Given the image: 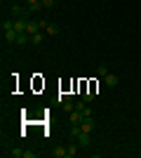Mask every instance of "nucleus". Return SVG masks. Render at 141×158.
I'll list each match as a JSON object with an SVG mask.
<instances>
[{
    "mask_svg": "<svg viewBox=\"0 0 141 158\" xmlns=\"http://www.w3.org/2000/svg\"><path fill=\"white\" fill-rule=\"evenodd\" d=\"M31 43H33V45H40V43H42V33L40 31L33 33V35H31Z\"/></svg>",
    "mask_w": 141,
    "mask_h": 158,
    "instance_id": "obj_13",
    "label": "nucleus"
},
{
    "mask_svg": "<svg viewBox=\"0 0 141 158\" xmlns=\"http://www.w3.org/2000/svg\"><path fill=\"white\" fill-rule=\"evenodd\" d=\"M10 156H14V158H21V156H24V149H12V151H10Z\"/></svg>",
    "mask_w": 141,
    "mask_h": 158,
    "instance_id": "obj_16",
    "label": "nucleus"
},
{
    "mask_svg": "<svg viewBox=\"0 0 141 158\" xmlns=\"http://www.w3.org/2000/svg\"><path fill=\"white\" fill-rule=\"evenodd\" d=\"M80 132H82V127L78 125V123H73V127H71V132H68V135H71V139H75L78 135H80Z\"/></svg>",
    "mask_w": 141,
    "mask_h": 158,
    "instance_id": "obj_11",
    "label": "nucleus"
},
{
    "mask_svg": "<svg viewBox=\"0 0 141 158\" xmlns=\"http://www.w3.org/2000/svg\"><path fill=\"white\" fill-rule=\"evenodd\" d=\"M61 106H64V111H68V113H71V111H73V109H75V104H73V102H71V99H64V102H61Z\"/></svg>",
    "mask_w": 141,
    "mask_h": 158,
    "instance_id": "obj_10",
    "label": "nucleus"
},
{
    "mask_svg": "<svg viewBox=\"0 0 141 158\" xmlns=\"http://www.w3.org/2000/svg\"><path fill=\"white\" fill-rule=\"evenodd\" d=\"M10 28H14V21L5 19V21H2V31H10Z\"/></svg>",
    "mask_w": 141,
    "mask_h": 158,
    "instance_id": "obj_15",
    "label": "nucleus"
},
{
    "mask_svg": "<svg viewBox=\"0 0 141 158\" xmlns=\"http://www.w3.org/2000/svg\"><path fill=\"white\" fill-rule=\"evenodd\" d=\"M104 80H106V85H108V87H115V85H118V76H113V73L104 76Z\"/></svg>",
    "mask_w": 141,
    "mask_h": 158,
    "instance_id": "obj_9",
    "label": "nucleus"
},
{
    "mask_svg": "<svg viewBox=\"0 0 141 158\" xmlns=\"http://www.w3.org/2000/svg\"><path fill=\"white\" fill-rule=\"evenodd\" d=\"M35 156H38L35 151H24V158H35Z\"/></svg>",
    "mask_w": 141,
    "mask_h": 158,
    "instance_id": "obj_19",
    "label": "nucleus"
},
{
    "mask_svg": "<svg viewBox=\"0 0 141 158\" xmlns=\"http://www.w3.org/2000/svg\"><path fill=\"white\" fill-rule=\"evenodd\" d=\"M82 99H85V102H92L94 94H92V92H85V94H82Z\"/></svg>",
    "mask_w": 141,
    "mask_h": 158,
    "instance_id": "obj_18",
    "label": "nucleus"
},
{
    "mask_svg": "<svg viewBox=\"0 0 141 158\" xmlns=\"http://www.w3.org/2000/svg\"><path fill=\"white\" fill-rule=\"evenodd\" d=\"M75 142L82 146V149H87L89 144H92V137H89V132H80L78 137H75Z\"/></svg>",
    "mask_w": 141,
    "mask_h": 158,
    "instance_id": "obj_2",
    "label": "nucleus"
},
{
    "mask_svg": "<svg viewBox=\"0 0 141 158\" xmlns=\"http://www.w3.org/2000/svg\"><path fill=\"white\" fill-rule=\"evenodd\" d=\"M80 127H82V132H89V135H92V130H94V118H92V116H85V118H82V123H80Z\"/></svg>",
    "mask_w": 141,
    "mask_h": 158,
    "instance_id": "obj_3",
    "label": "nucleus"
},
{
    "mask_svg": "<svg viewBox=\"0 0 141 158\" xmlns=\"http://www.w3.org/2000/svg\"><path fill=\"white\" fill-rule=\"evenodd\" d=\"M42 2V7H45V10H52L54 5H57V0H40Z\"/></svg>",
    "mask_w": 141,
    "mask_h": 158,
    "instance_id": "obj_14",
    "label": "nucleus"
},
{
    "mask_svg": "<svg viewBox=\"0 0 141 158\" xmlns=\"http://www.w3.org/2000/svg\"><path fill=\"white\" fill-rule=\"evenodd\" d=\"M45 31L49 33V35H57V33H59V26H57V24H47Z\"/></svg>",
    "mask_w": 141,
    "mask_h": 158,
    "instance_id": "obj_12",
    "label": "nucleus"
},
{
    "mask_svg": "<svg viewBox=\"0 0 141 158\" xmlns=\"http://www.w3.org/2000/svg\"><path fill=\"white\" fill-rule=\"evenodd\" d=\"M66 151H68V158H73L75 153L80 151V144H78V142H73V144H68V146H66Z\"/></svg>",
    "mask_w": 141,
    "mask_h": 158,
    "instance_id": "obj_8",
    "label": "nucleus"
},
{
    "mask_svg": "<svg viewBox=\"0 0 141 158\" xmlns=\"http://www.w3.org/2000/svg\"><path fill=\"white\" fill-rule=\"evenodd\" d=\"M2 35H5V43H17V38H19V31L10 28V31H2Z\"/></svg>",
    "mask_w": 141,
    "mask_h": 158,
    "instance_id": "obj_5",
    "label": "nucleus"
},
{
    "mask_svg": "<svg viewBox=\"0 0 141 158\" xmlns=\"http://www.w3.org/2000/svg\"><path fill=\"white\" fill-rule=\"evenodd\" d=\"M52 156L54 158H68V151H66V146H57L52 151Z\"/></svg>",
    "mask_w": 141,
    "mask_h": 158,
    "instance_id": "obj_7",
    "label": "nucleus"
},
{
    "mask_svg": "<svg viewBox=\"0 0 141 158\" xmlns=\"http://www.w3.org/2000/svg\"><path fill=\"white\" fill-rule=\"evenodd\" d=\"M26 26H28V21L24 19V17L14 19V31H19V33H26Z\"/></svg>",
    "mask_w": 141,
    "mask_h": 158,
    "instance_id": "obj_4",
    "label": "nucleus"
},
{
    "mask_svg": "<svg viewBox=\"0 0 141 158\" xmlns=\"http://www.w3.org/2000/svg\"><path fill=\"white\" fill-rule=\"evenodd\" d=\"M10 12H12V17H17V19H19V17H24V19H26L28 14H31V10H28V5H26V7L12 5V7H10Z\"/></svg>",
    "mask_w": 141,
    "mask_h": 158,
    "instance_id": "obj_1",
    "label": "nucleus"
},
{
    "mask_svg": "<svg viewBox=\"0 0 141 158\" xmlns=\"http://www.w3.org/2000/svg\"><path fill=\"white\" fill-rule=\"evenodd\" d=\"M28 43H31V35H28V33H19V38H17V43H14V45L24 47V45H28Z\"/></svg>",
    "mask_w": 141,
    "mask_h": 158,
    "instance_id": "obj_6",
    "label": "nucleus"
},
{
    "mask_svg": "<svg viewBox=\"0 0 141 158\" xmlns=\"http://www.w3.org/2000/svg\"><path fill=\"white\" fill-rule=\"evenodd\" d=\"M99 76H108V66L106 64H99Z\"/></svg>",
    "mask_w": 141,
    "mask_h": 158,
    "instance_id": "obj_17",
    "label": "nucleus"
},
{
    "mask_svg": "<svg viewBox=\"0 0 141 158\" xmlns=\"http://www.w3.org/2000/svg\"><path fill=\"white\" fill-rule=\"evenodd\" d=\"M24 2H26V5H38L40 0H24Z\"/></svg>",
    "mask_w": 141,
    "mask_h": 158,
    "instance_id": "obj_20",
    "label": "nucleus"
}]
</instances>
